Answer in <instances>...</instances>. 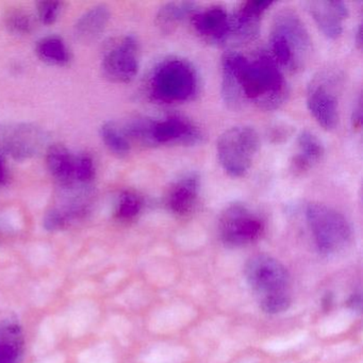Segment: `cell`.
I'll return each mask as SVG.
<instances>
[{
  "label": "cell",
  "instance_id": "obj_1",
  "mask_svg": "<svg viewBox=\"0 0 363 363\" xmlns=\"http://www.w3.org/2000/svg\"><path fill=\"white\" fill-rule=\"evenodd\" d=\"M222 71L223 99L230 109H240L248 101L262 109L273 110L286 101L288 86L272 55L261 52L250 60L238 52H226Z\"/></svg>",
  "mask_w": 363,
  "mask_h": 363
},
{
  "label": "cell",
  "instance_id": "obj_2",
  "mask_svg": "<svg viewBox=\"0 0 363 363\" xmlns=\"http://www.w3.org/2000/svg\"><path fill=\"white\" fill-rule=\"evenodd\" d=\"M271 48L278 65L292 72L303 71L309 62L312 43L299 16L290 10L277 14L271 33Z\"/></svg>",
  "mask_w": 363,
  "mask_h": 363
},
{
  "label": "cell",
  "instance_id": "obj_3",
  "mask_svg": "<svg viewBox=\"0 0 363 363\" xmlns=\"http://www.w3.org/2000/svg\"><path fill=\"white\" fill-rule=\"evenodd\" d=\"M150 94L164 104L190 101L199 91V76L190 62L167 58L155 67L150 80Z\"/></svg>",
  "mask_w": 363,
  "mask_h": 363
},
{
  "label": "cell",
  "instance_id": "obj_4",
  "mask_svg": "<svg viewBox=\"0 0 363 363\" xmlns=\"http://www.w3.org/2000/svg\"><path fill=\"white\" fill-rule=\"evenodd\" d=\"M260 148V137L250 126H235L220 135L216 143L218 162L230 177L246 175Z\"/></svg>",
  "mask_w": 363,
  "mask_h": 363
},
{
  "label": "cell",
  "instance_id": "obj_5",
  "mask_svg": "<svg viewBox=\"0 0 363 363\" xmlns=\"http://www.w3.org/2000/svg\"><path fill=\"white\" fill-rule=\"evenodd\" d=\"M306 220L318 252L335 254L343 250L352 238V228L343 214L320 203L306 207Z\"/></svg>",
  "mask_w": 363,
  "mask_h": 363
},
{
  "label": "cell",
  "instance_id": "obj_6",
  "mask_svg": "<svg viewBox=\"0 0 363 363\" xmlns=\"http://www.w3.org/2000/svg\"><path fill=\"white\" fill-rule=\"evenodd\" d=\"M220 239L229 247H241L254 243L262 235V218L245 203H235L220 214Z\"/></svg>",
  "mask_w": 363,
  "mask_h": 363
},
{
  "label": "cell",
  "instance_id": "obj_7",
  "mask_svg": "<svg viewBox=\"0 0 363 363\" xmlns=\"http://www.w3.org/2000/svg\"><path fill=\"white\" fill-rule=\"evenodd\" d=\"M245 276L248 284L261 298L289 293L290 276L288 271L273 257L267 255L252 256L246 262Z\"/></svg>",
  "mask_w": 363,
  "mask_h": 363
},
{
  "label": "cell",
  "instance_id": "obj_8",
  "mask_svg": "<svg viewBox=\"0 0 363 363\" xmlns=\"http://www.w3.org/2000/svg\"><path fill=\"white\" fill-rule=\"evenodd\" d=\"M104 76L113 84H129L139 72L137 41L124 37L110 44L101 60Z\"/></svg>",
  "mask_w": 363,
  "mask_h": 363
},
{
  "label": "cell",
  "instance_id": "obj_9",
  "mask_svg": "<svg viewBox=\"0 0 363 363\" xmlns=\"http://www.w3.org/2000/svg\"><path fill=\"white\" fill-rule=\"evenodd\" d=\"M45 144V135L30 124L0 125V150L16 160L37 155Z\"/></svg>",
  "mask_w": 363,
  "mask_h": 363
},
{
  "label": "cell",
  "instance_id": "obj_10",
  "mask_svg": "<svg viewBox=\"0 0 363 363\" xmlns=\"http://www.w3.org/2000/svg\"><path fill=\"white\" fill-rule=\"evenodd\" d=\"M307 106L314 120L325 130H333L339 124V103L324 77L316 78L308 88Z\"/></svg>",
  "mask_w": 363,
  "mask_h": 363
},
{
  "label": "cell",
  "instance_id": "obj_11",
  "mask_svg": "<svg viewBox=\"0 0 363 363\" xmlns=\"http://www.w3.org/2000/svg\"><path fill=\"white\" fill-rule=\"evenodd\" d=\"M308 11L320 33L329 40H337L343 33V23L347 18V6L343 1H310Z\"/></svg>",
  "mask_w": 363,
  "mask_h": 363
},
{
  "label": "cell",
  "instance_id": "obj_12",
  "mask_svg": "<svg viewBox=\"0 0 363 363\" xmlns=\"http://www.w3.org/2000/svg\"><path fill=\"white\" fill-rule=\"evenodd\" d=\"M152 143L158 144H195L201 140L197 127L186 118L171 116L163 121H155L152 131Z\"/></svg>",
  "mask_w": 363,
  "mask_h": 363
},
{
  "label": "cell",
  "instance_id": "obj_13",
  "mask_svg": "<svg viewBox=\"0 0 363 363\" xmlns=\"http://www.w3.org/2000/svg\"><path fill=\"white\" fill-rule=\"evenodd\" d=\"M273 4V1L263 0H250L242 4L237 13L231 18V33L244 41L254 39L258 33L263 14Z\"/></svg>",
  "mask_w": 363,
  "mask_h": 363
},
{
  "label": "cell",
  "instance_id": "obj_14",
  "mask_svg": "<svg viewBox=\"0 0 363 363\" xmlns=\"http://www.w3.org/2000/svg\"><path fill=\"white\" fill-rule=\"evenodd\" d=\"M195 31L203 39L222 42L231 33V18L220 7H212L192 16Z\"/></svg>",
  "mask_w": 363,
  "mask_h": 363
},
{
  "label": "cell",
  "instance_id": "obj_15",
  "mask_svg": "<svg viewBox=\"0 0 363 363\" xmlns=\"http://www.w3.org/2000/svg\"><path fill=\"white\" fill-rule=\"evenodd\" d=\"M199 195V178L194 174L184 176L176 182L167 192V207L177 216H186L196 206Z\"/></svg>",
  "mask_w": 363,
  "mask_h": 363
},
{
  "label": "cell",
  "instance_id": "obj_16",
  "mask_svg": "<svg viewBox=\"0 0 363 363\" xmlns=\"http://www.w3.org/2000/svg\"><path fill=\"white\" fill-rule=\"evenodd\" d=\"M298 152L291 161V169L295 174H303L318 164L325 155L320 140L309 130H303L297 137Z\"/></svg>",
  "mask_w": 363,
  "mask_h": 363
},
{
  "label": "cell",
  "instance_id": "obj_17",
  "mask_svg": "<svg viewBox=\"0 0 363 363\" xmlns=\"http://www.w3.org/2000/svg\"><path fill=\"white\" fill-rule=\"evenodd\" d=\"M46 165L52 177L63 188H73L75 184V157L67 147L55 144L46 152Z\"/></svg>",
  "mask_w": 363,
  "mask_h": 363
},
{
  "label": "cell",
  "instance_id": "obj_18",
  "mask_svg": "<svg viewBox=\"0 0 363 363\" xmlns=\"http://www.w3.org/2000/svg\"><path fill=\"white\" fill-rule=\"evenodd\" d=\"M110 20V10L104 5L95 6L92 9L80 16L76 23L74 33L75 38L82 43H91L97 38L101 37V33L107 27Z\"/></svg>",
  "mask_w": 363,
  "mask_h": 363
},
{
  "label": "cell",
  "instance_id": "obj_19",
  "mask_svg": "<svg viewBox=\"0 0 363 363\" xmlns=\"http://www.w3.org/2000/svg\"><path fill=\"white\" fill-rule=\"evenodd\" d=\"M195 12V4L188 1L169 3L159 9L156 16V26L162 33H173L182 22Z\"/></svg>",
  "mask_w": 363,
  "mask_h": 363
},
{
  "label": "cell",
  "instance_id": "obj_20",
  "mask_svg": "<svg viewBox=\"0 0 363 363\" xmlns=\"http://www.w3.org/2000/svg\"><path fill=\"white\" fill-rule=\"evenodd\" d=\"M37 54L44 62L52 65H65L71 59L69 48L62 39L48 37L42 39L37 45Z\"/></svg>",
  "mask_w": 363,
  "mask_h": 363
},
{
  "label": "cell",
  "instance_id": "obj_21",
  "mask_svg": "<svg viewBox=\"0 0 363 363\" xmlns=\"http://www.w3.org/2000/svg\"><path fill=\"white\" fill-rule=\"evenodd\" d=\"M101 139L110 152L116 156L124 157L131 150V143L123 130L122 125L116 122H107L101 128Z\"/></svg>",
  "mask_w": 363,
  "mask_h": 363
},
{
  "label": "cell",
  "instance_id": "obj_22",
  "mask_svg": "<svg viewBox=\"0 0 363 363\" xmlns=\"http://www.w3.org/2000/svg\"><path fill=\"white\" fill-rule=\"evenodd\" d=\"M6 26L16 35H29L33 30V16L24 10L14 9L6 16Z\"/></svg>",
  "mask_w": 363,
  "mask_h": 363
},
{
  "label": "cell",
  "instance_id": "obj_23",
  "mask_svg": "<svg viewBox=\"0 0 363 363\" xmlns=\"http://www.w3.org/2000/svg\"><path fill=\"white\" fill-rule=\"evenodd\" d=\"M142 209V199L133 192H124L120 197L118 213L123 218H133Z\"/></svg>",
  "mask_w": 363,
  "mask_h": 363
},
{
  "label": "cell",
  "instance_id": "obj_24",
  "mask_svg": "<svg viewBox=\"0 0 363 363\" xmlns=\"http://www.w3.org/2000/svg\"><path fill=\"white\" fill-rule=\"evenodd\" d=\"M95 176L93 159L89 155H80L75 158V182L79 184H90Z\"/></svg>",
  "mask_w": 363,
  "mask_h": 363
},
{
  "label": "cell",
  "instance_id": "obj_25",
  "mask_svg": "<svg viewBox=\"0 0 363 363\" xmlns=\"http://www.w3.org/2000/svg\"><path fill=\"white\" fill-rule=\"evenodd\" d=\"M291 305V296L289 293L271 295L260 299V307L265 313L277 314L286 311Z\"/></svg>",
  "mask_w": 363,
  "mask_h": 363
},
{
  "label": "cell",
  "instance_id": "obj_26",
  "mask_svg": "<svg viewBox=\"0 0 363 363\" xmlns=\"http://www.w3.org/2000/svg\"><path fill=\"white\" fill-rule=\"evenodd\" d=\"M61 11V4L55 0L41 1L38 5L39 18L43 24L52 25L56 22Z\"/></svg>",
  "mask_w": 363,
  "mask_h": 363
},
{
  "label": "cell",
  "instance_id": "obj_27",
  "mask_svg": "<svg viewBox=\"0 0 363 363\" xmlns=\"http://www.w3.org/2000/svg\"><path fill=\"white\" fill-rule=\"evenodd\" d=\"M352 127L354 130H360L362 126V99L359 97L356 106H354V112H352Z\"/></svg>",
  "mask_w": 363,
  "mask_h": 363
},
{
  "label": "cell",
  "instance_id": "obj_28",
  "mask_svg": "<svg viewBox=\"0 0 363 363\" xmlns=\"http://www.w3.org/2000/svg\"><path fill=\"white\" fill-rule=\"evenodd\" d=\"M6 182H7V169L3 159L0 157V184H4Z\"/></svg>",
  "mask_w": 363,
  "mask_h": 363
},
{
  "label": "cell",
  "instance_id": "obj_29",
  "mask_svg": "<svg viewBox=\"0 0 363 363\" xmlns=\"http://www.w3.org/2000/svg\"><path fill=\"white\" fill-rule=\"evenodd\" d=\"M362 35H363V31H362V26L359 27L358 31H357V37H356V43L357 46H358L359 50H361V48H362Z\"/></svg>",
  "mask_w": 363,
  "mask_h": 363
},
{
  "label": "cell",
  "instance_id": "obj_30",
  "mask_svg": "<svg viewBox=\"0 0 363 363\" xmlns=\"http://www.w3.org/2000/svg\"><path fill=\"white\" fill-rule=\"evenodd\" d=\"M41 363H63L62 358L59 356L52 357V358L46 359L45 361Z\"/></svg>",
  "mask_w": 363,
  "mask_h": 363
}]
</instances>
